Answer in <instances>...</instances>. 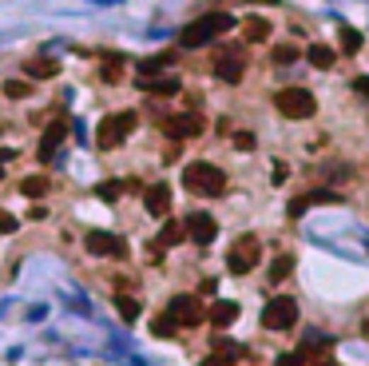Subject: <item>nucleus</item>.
I'll return each instance as SVG.
<instances>
[{"label": "nucleus", "mask_w": 369, "mask_h": 366, "mask_svg": "<svg viewBox=\"0 0 369 366\" xmlns=\"http://www.w3.org/2000/svg\"><path fill=\"white\" fill-rule=\"evenodd\" d=\"M143 204H147L151 215H159V219H163V215L171 211V187H167V183H151L147 192H143Z\"/></svg>", "instance_id": "f8f14e48"}, {"label": "nucleus", "mask_w": 369, "mask_h": 366, "mask_svg": "<svg viewBox=\"0 0 369 366\" xmlns=\"http://www.w3.org/2000/svg\"><path fill=\"white\" fill-rule=\"evenodd\" d=\"M290 271H294V255H278V259L270 263V283H282Z\"/></svg>", "instance_id": "412c9836"}, {"label": "nucleus", "mask_w": 369, "mask_h": 366, "mask_svg": "<svg viewBox=\"0 0 369 366\" xmlns=\"http://www.w3.org/2000/svg\"><path fill=\"white\" fill-rule=\"evenodd\" d=\"M140 88L151 96H175L179 92V76H140Z\"/></svg>", "instance_id": "2eb2a0df"}, {"label": "nucleus", "mask_w": 369, "mask_h": 366, "mask_svg": "<svg viewBox=\"0 0 369 366\" xmlns=\"http://www.w3.org/2000/svg\"><path fill=\"white\" fill-rule=\"evenodd\" d=\"M183 183H187V192L195 195H222L227 192V175L215 167V163H187V172H183Z\"/></svg>", "instance_id": "f03ea898"}, {"label": "nucleus", "mask_w": 369, "mask_h": 366, "mask_svg": "<svg viewBox=\"0 0 369 366\" xmlns=\"http://www.w3.org/2000/svg\"><path fill=\"white\" fill-rule=\"evenodd\" d=\"M151 331H155L159 338H167V335H175V323H171V318L163 315V318H155V323H151Z\"/></svg>", "instance_id": "c85d7f7f"}, {"label": "nucleus", "mask_w": 369, "mask_h": 366, "mask_svg": "<svg viewBox=\"0 0 369 366\" xmlns=\"http://www.w3.org/2000/svg\"><path fill=\"white\" fill-rule=\"evenodd\" d=\"M234 358H239V346H234V343H219V346H215V355L203 358V366H234Z\"/></svg>", "instance_id": "f3484780"}, {"label": "nucleus", "mask_w": 369, "mask_h": 366, "mask_svg": "<svg viewBox=\"0 0 369 366\" xmlns=\"http://www.w3.org/2000/svg\"><path fill=\"white\" fill-rule=\"evenodd\" d=\"M163 132H167L171 140H191V135L203 132V120H199L195 112H187V116H167V120H163Z\"/></svg>", "instance_id": "9d476101"}, {"label": "nucleus", "mask_w": 369, "mask_h": 366, "mask_svg": "<svg viewBox=\"0 0 369 366\" xmlns=\"http://www.w3.org/2000/svg\"><path fill=\"white\" fill-rule=\"evenodd\" d=\"M353 88H358L361 96H365V100H369V76H358V80H353Z\"/></svg>", "instance_id": "473e14b6"}, {"label": "nucleus", "mask_w": 369, "mask_h": 366, "mask_svg": "<svg viewBox=\"0 0 369 366\" xmlns=\"http://www.w3.org/2000/svg\"><path fill=\"white\" fill-rule=\"evenodd\" d=\"M179 239H187V227H183V223H167L159 231V247H175Z\"/></svg>", "instance_id": "4be33fe9"}, {"label": "nucleus", "mask_w": 369, "mask_h": 366, "mask_svg": "<svg viewBox=\"0 0 369 366\" xmlns=\"http://www.w3.org/2000/svg\"><path fill=\"white\" fill-rule=\"evenodd\" d=\"M306 60L314 64V68H329V64H334V48H329V44H310Z\"/></svg>", "instance_id": "a211bd4d"}, {"label": "nucleus", "mask_w": 369, "mask_h": 366, "mask_svg": "<svg viewBox=\"0 0 369 366\" xmlns=\"http://www.w3.org/2000/svg\"><path fill=\"white\" fill-rule=\"evenodd\" d=\"M302 56V48H294V44H278L274 48V64H294Z\"/></svg>", "instance_id": "a878e982"}, {"label": "nucleus", "mask_w": 369, "mask_h": 366, "mask_svg": "<svg viewBox=\"0 0 369 366\" xmlns=\"http://www.w3.org/2000/svg\"><path fill=\"white\" fill-rule=\"evenodd\" d=\"M115 306H120V315L127 318V323H131V318H140V303H135L131 295H120V299H115Z\"/></svg>", "instance_id": "bb28decb"}, {"label": "nucleus", "mask_w": 369, "mask_h": 366, "mask_svg": "<svg viewBox=\"0 0 369 366\" xmlns=\"http://www.w3.org/2000/svg\"><path fill=\"white\" fill-rule=\"evenodd\" d=\"M84 243H88L91 255H103V259H120V255L127 251V247H123V239H120V235H111V231H91Z\"/></svg>", "instance_id": "6e6552de"}, {"label": "nucleus", "mask_w": 369, "mask_h": 366, "mask_svg": "<svg viewBox=\"0 0 369 366\" xmlns=\"http://www.w3.org/2000/svg\"><path fill=\"white\" fill-rule=\"evenodd\" d=\"M0 175H4V163H0Z\"/></svg>", "instance_id": "f704fd0d"}, {"label": "nucleus", "mask_w": 369, "mask_h": 366, "mask_svg": "<svg viewBox=\"0 0 369 366\" xmlns=\"http://www.w3.org/2000/svg\"><path fill=\"white\" fill-rule=\"evenodd\" d=\"M318 204H341V195L338 192H306V195H298V199H290V215L298 219L306 207H318Z\"/></svg>", "instance_id": "ddd939ff"}, {"label": "nucleus", "mask_w": 369, "mask_h": 366, "mask_svg": "<svg viewBox=\"0 0 369 366\" xmlns=\"http://www.w3.org/2000/svg\"><path fill=\"white\" fill-rule=\"evenodd\" d=\"M270 179H274V183H282V179H286V163H274V172H270Z\"/></svg>", "instance_id": "72a5a7b5"}, {"label": "nucleus", "mask_w": 369, "mask_h": 366, "mask_svg": "<svg viewBox=\"0 0 369 366\" xmlns=\"http://www.w3.org/2000/svg\"><path fill=\"white\" fill-rule=\"evenodd\" d=\"M341 52H361V32L358 28H341Z\"/></svg>", "instance_id": "393cba45"}, {"label": "nucleus", "mask_w": 369, "mask_h": 366, "mask_svg": "<svg viewBox=\"0 0 369 366\" xmlns=\"http://www.w3.org/2000/svg\"><path fill=\"white\" fill-rule=\"evenodd\" d=\"M259 255H262V243H259V235H239L234 243H230V255H227V267L234 274H246L259 267Z\"/></svg>", "instance_id": "20e7f679"}, {"label": "nucleus", "mask_w": 369, "mask_h": 366, "mask_svg": "<svg viewBox=\"0 0 369 366\" xmlns=\"http://www.w3.org/2000/svg\"><path fill=\"white\" fill-rule=\"evenodd\" d=\"M167 318L175 326H199L203 318H207V311H203V303L195 295H175L167 303Z\"/></svg>", "instance_id": "423d86ee"}, {"label": "nucleus", "mask_w": 369, "mask_h": 366, "mask_svg": "<svg viewBox=\"0 0 369 366\" xmlns=\"http://www.w3.org/2000/svg\"><path fill=\"white\" fill-rule=\"evenodd\" d=\"M28 92H32L28 80H8V84H4V96H12V100H24Z\"/></svg>", "instance_id": "cd10ccee"}, {"label": "nucleus", "mask_w": 369, "mask_h": 366, "mask_svg": "<svg viewBox=\"0 0 369 366\" xmlns=\"http://www.w3.org/2000/svg\"><path fill=\"white\" fill-rule=\"evenodd\" d=\"M298 318V303L294 299H270L266 311H262V326L266 331H290Z\"/></svg>", "instance_id": "0eeeda50"}, {"label": "nucleus", "mask_w": 369, "mask_h": 366, "mask_svg": "<svg viewBox=\"0 0 369 366\" xmlns=\"http://www.w3.org/2000/svg\"><path fill=\"white\" fill-rule=\"evenodd\" d=\"M120 192H123V183H103V187H100V195L108 199V204H111V199H120Z\"/></svg>", "instance_id": "c756f323"}, {"label": "nucleus", "mask_w": 369, "mask_h": 366, "mask_svg": "<svg viewBox=\"0 0 369 366\" xmlns=\"http://www.w3.org/2000/svg\"><path fill=\"white\" fill-rule=\"evenodd\" d=\"M12 231H16V219L8 211H0V235H12Z\"/></svg>", "instance_id": "7c9ffc66"}, {"label": "nucleus", "mask_w": 369, "mask_h": 366, "mask_svg": "<svg viewBox=\"0 0 369 366\" xmlns=\"http://www.w3.org/2000/svg\"><path fill=\"white\" fill-rule=\"evenodd\" d=\"M64 135H68V123H64V120H56V123L44 128V135H40V160H52V155H56V148L64 143Z\"/></svg>", "instance_id": "4468645a"}, {"label": "nucleus", "mask_w": 369, "mask_h": 366, "mask_svg": "<svg viewBox=\"0 0 369 366\" xmlns=\"http://www.w3.org/2000/svg\"><path fill=\"white\" fill-rule=\"evenodd\" d=\"M242 32H246V40L259 44V40H266V36H270V24L262 21V16H250V21L242 24Z\"/></svg>", "instance_id": "6ab92c4d"}, {"label": "nucleus", "mask_w": 369, "mask_h": 366, "mask_svg": "<svg viewBox=\"0 0 369 366\" xmlns=\"http://www.w3.org/2000/svg\"><path fill=\"white\" fill-rule=\"evenodd\" d=\"M234 143H239V148H254V135H250V132H239V135H234Z\"/></svg>", "instance_id": "2f4dec72"}, {"label": "nucleus", "mask_w": 369, "mask_h": 366, "mask_svg": "<svg viewBox=\"0 0 369 366\" xmlns=\"http://www.w3.org/2000/svg\"><path fill=\"white\" fill-rule=\"evenodd\" d=\"M242 72H246V56H242V52H227V56L215 60V76H219L222 84H239Z\"/></svg>", "instance_id": "9b49d317"}, {"label": "nucleus", "mask_w": 369, "mask_h": 366, "mask_svg": "<svg viewBox=\"0 0 369 366\" xmlns=\"http://www.w3.org/2000/svg\"><path fill=\"white\" fill-rule=\"evenodd\" d=\"M183 227H187V239H195L199 247L215 243V235H219V223H215V219H210L207 211H195V215H191V219H187Z\"/></svg>", "instance_id": "1a4fd4ad"}, {"label": "nucleus", "mask_w": 369, "mask_h": 366, "mask_svg": "<svg viewBox=\"0 0 369 366\" xmlns=\"http://www.w3.org/2000/svg\"><path fill=\"white\" fill-rule=\"evenodd\" d=\"M310 358H314V350H310V346H302V350H294V355H282L274 366H306Z\"/></svg>", "instance_id": "5701e85b"}, {"label": "nucleus", "mask_w": 369, "mask_h": 366, "mask_svg": "<svg viewBox=\"0 0 369 366\" xmlns=\"http://www.w3.org/2000/svg\"><path fill=\"white\" fill-rule=\"evenodd\" d=\"M274 108H278L286 120H310V116L318 112V100H314V92L306 88H282L274 96Z\"/></svg>", "instance_id": "7ed1b4c3"}, {"label": "nucleus", "mask_w": 369, "mask_h": 366, "mask_svg": "<svg viewBox=\"0 0 369 366\" xmlns=\"http://www.w3.org/2000/svg\"><path fill=\"white\" fill-rule=\"evenodd\" d=\"M24 72H28L32 80H48V76H56V72H60V64H56V60H32Z\"/></svg>", "instance_id": "aec40b11"}, {"label": "nucleus", "mask_w": 369, "mask_h": 366, "mask_svg": "<svg viewBox=\"0 0 369 366\" xmlns=\"http://www.w3.org/2000/svg\"><path fill=\"white\" fill-rule=\"evenodd\" d=\"M135 132V112H115V116H108V120L100 123V132H96V143H100L103 152L108 148H120L127 135Z\"/></svg>", "instance_id": "39448f33"}, {"label": "nucleus", "mask_w": 369, "mask_h": 366, "mask_svg": "<svg viewBox=\"0 0 369 366\" xmlns=\"http://www.w3.org/2000/svg\"><path fill=\"white\" fill-rule=\"evenodd\" d=\"M210 323H215V326H230V323H234V318H239V303H230V299H222V303H215V306H210Z\"/></svg>", "instance_id": "dca6fc26"}, {"label": "nucleus", "mask_w": 369, "mask_h": 366, "mask_svg": "<svg viewBox=\"0 0 369 366\" xmlns=\"http://www.w3.org/2000/svg\"><path fill=\"white\" fill-rule=\"evenodd\" d=\"M21 192L36 199V195H44V192H48V179H44V175H28V179L21 183Z\"/></svg>", "instance_id": "b1692460"}, {"label": "nucleus", "mask_w": 369, "mask_h": 366, "mask_svg": "<svg viewBox=\"0 0 369 366\" xmlns=\"http://www.w3.org/2000/svg\"><path fill=\"white\" fill-rule=\"evenodd\" d=\"M234 28V16L230 12H207V16H199L195 24H187V28L179 32V44L183 48H203V44H210L215 36H222V32Z\"/></svg>", "instance_id": "f257e3e1"}]
</instances>
